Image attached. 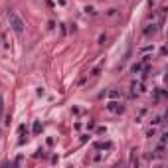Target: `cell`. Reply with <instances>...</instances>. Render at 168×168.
<instances>
[{"label": "cell", "instance_id": "cell-1", "mask_svg": "<svg viewBox=\"0 0 168 168\" xmlns=\"http://www.w3.org/2000/svg\"><path fill=\"white\" fill-rule=\"evenodd\" d=\"M8 22H10V28H12L18 36L24 32V20L20 18L16 12H10V14H8Z\"/></svg>", "mask_w": 168, "mask_h": 168}, {"label": "cell", "instance_id": "cell-2", "mask_svg": "<svg viewBox=\"0 0 168 168\" xmlns=\"http://www.w3.org/2000/svg\"><path fill=\"white\" fill-rule=\"evenodd\" d=\"M107 111L113 113V115H121V113H125V105L119 99H111L107 103Z\"/></svg>", "mask_w": 168, "mask_h": 168}, {"label": "cell", "instance_id": "cell-3", "mask_svg": "<svg viewBox=\"0 0 168 168\" xmlns=\"http://www.w3.org/2000/svg\"><path fill=\"white\" fill-rule=\"evenodd\" d=\"M140 93H144V85L140 83V81H133V83H131V91H129V95H131L133 99H134V97H138Z\"/></svg>", "mask_w": 168, "mask_h": 168}, {"label": "cell", "instance_id": "cell-4", "mask_svg": "<svg viewBox=\"0 0 168 168\" xmlns=\"http://www.w3.org/2000/svg\"><path fill=\"white\" fill-rule=\"evenodd\" d=\"M156 32H158V26H156V24L152 22V24H146V26H144V30H143V34H144L146 38H150V36H154V34H156Z\"/></svg>", "mask_w": 168, "mask_h": 168}, {"label": "cell", "instance_id": "cell-5", "mask_svg": "<svg viewBox=\"0 0 168 168\" xmlns=\"http://www.w3.org/2000/svg\"><path fill=\"white\" fill-rule=\"evenodd\" d=\"M93 148L95 150H111L113 148V143H111V140H101V143H95L93 144Z\"/></svg>", "mask_w": 168, "mask_h": 168}, {"label": "cell", "instance_id": "cell-6", "mask_svg": "<svg viewBox=\"0 0 168 168\" xmlns=\"http://www.w3.org/2000/svg\"><path fill=\"white\" fill-rule=\"evenodd\" d=\"M138 150L137 148H131V152H129V164L131 166H138V156H137Z\"/></svg>", "mask_w": 168, "mask_h": 168}, {"label": "cell", "instance_id": "cell-7", "mask_svg": "<svg viewBox=\"0 0 168 168\" xmlns=\"http://www.w3.org/2000/svg\"><path fill=\"white\" fill-rule=\"evenodd\" d=\"M140 71H143V63L140 61H137V63L131 66V73H140Z\"/></svg>", "mask_w": 168, "mask_h": 168}, {"label": "cell", "instance_id": "cell-8", "mask_svg": "<svg viewBox=\"0 0 168 168\" xmlns=\"http://www.w3.org/2000/svg\"><path fill=\"white\" fill-rule=\"evenodd\" d=\"M150 123H152V127H158V125H162V123H164V117H162V115H156V117H154Z\"/></svg>", "mask_w": 168, "mask_h": 168}, {"label": "cell", "instance_id": "cell-9", "mask_svg": "<svg viewBox=\"0 0 168 168\" xmlns=\"http://www.w3.org/2000/svg\"><path fill=\"white\" fill-rule=\"evenodd\" d=\"M109 99H121V91H119V89H111L109 91Z\"/></svg>", "mask_w": 168, "mask_h": 168}, {"label": "cell", "instance_id": "cell-10", "mask_svg": "<svg viewBox=\"0 0 168 168\" xmlns=\"http://www.w3.org/2000/svg\"><path fill=\"white\" fill-rule=\"evenodd\" d=\"M32 131H34V134H40V133H42V123H40V121H34V127H32Z\"/></svg>", "mask_w": 168, "mask_h": 168}, {"label": "cell", "instance_id": "cell-11", "mask_svg": "<svg viewBox=\"0 0 168 168\" xmlns=\"http://www.w3.org/2000/svg\"><path fill=\"white\" fill-rule=\"evenodd\" d=\"M154 137H156V127H150L146 131V138H154Z\"/></svg>", "mask_w": 168, "mask_h": 168}, {"label": "cell", "instance_id": "cell-12", "mask_svg": "<svg viewBox=\"0 0 168 168\" xmlns=\"http://www.w3.org/2000/svg\"><path fill=\"white\" fill-rule=\"evenodd\" d=\"M85 14H91V16H95L97 12H95V8H93V6H85Z\"/></svg>", "mask_w": 168, "mask_h": 168}, {"label": "cell", "instance_id": "cell-13", "mask_svg": "<svg viewBox=\"0 0 168 168\" xmlns=\"http://www.w3.org/2000/svg\"><path fill=\"white\" fill-rule=\"evenodd\" d=\"M4 113V99H2V93H0V117H2Z\"/></svg>", "mask_w": 168, "mask_h": 168}, {"label": "cell", "instance_id": "cell-14", "mask_svg": "<svg viewBox=\"0 0 168 168\" xmlns=\"http://www.w3.org/2000/svg\"><path fill=\"white\" fill-rule=\"evenodd\" d=\"M166 138H168V133H162V134H160V143L166 144Z\"/></svg>", "mask_w": 168, "mask_h": 168}, {"label": "cell", "instance_id": "cell-15", "mask_svg": "<svg viewBox=\"0 0 168 168\" xmlns=\"http://www.w3.org/2000/svg\"><path fill=\"white\" fill-rule=\"evenodd\" d=\"M105 40H107V36H105V34H101V36H99V46L105 44Z\"/></svg>", "mask_w": 168, "mask_h": 168}, {"label": "cell", "instance_id": "cell-16", "mask_svg": "<svg viewBox=\"0 0 168 168\" xmlns=\"http://www.w3.org/2000/svg\"><path fill=\"white\" fill-rule=\"evenodd\" d=\"M140 52H154V48H152V46H144Z\"/></svg>", "mask_w": 168, "mask_h": 168}, {"label": "cell", "instance_id": "cell-17", "mask_svg": "<svg viewBox=\"0 0 168 168\" xmlns=\"http://www.w3.org/2000/svg\"><path fill=\"white\" fill-rule=\"evenodd\" d=\"M115 14H117V8H111L109 12H107V16H115Z\"/></svg>", "mask_w": 168, "mask_h": 168}]
</instances>
